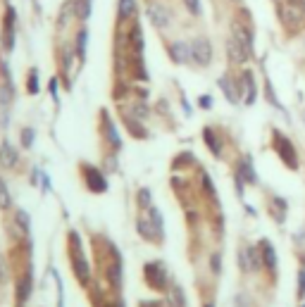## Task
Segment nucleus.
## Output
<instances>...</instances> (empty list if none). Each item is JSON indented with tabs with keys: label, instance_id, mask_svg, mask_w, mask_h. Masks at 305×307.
<instances>
[{
	"label": "nucleus",
	"instance_id": "nucleus-1",
	"mask_svg": "<svg viewBox=\"0 0 305 307\" xmlns=\"http://www.w3.org/2000/svg\"><path fill=\"white\" fill-rule=\"evenodd\" d=\"M191 55H193V62H198L200 67H207L212 62V45L207 43L205 38H196L191 43Z\"/></svg>",
	"mask_w": 305,
	"mask_h": 307
},
{
	"label": "nucleus",
	"instance_id": "nucleus-2",
	"mask_svg": "<svg viewBox=\"0 0 305 307\" xmlns=\"http://www.w3.org/2000/svg\"><path fill=\"white\" fill-rule=\"evenodd\" d=\"M274 148H277V153L281 155V160H284V162H286L291 169H296V167H298L296 150H293V145L288 143V141L281 134H274Z\"/></svg>",
	"mask_w": 305,
	"mask_h": 307
},
{
	"label": "nucleus",
	"instance_id": "nucleus-3",
	"mask_svg": "<svg viewBox=\"0 0 305 307\" xmlns=\"http://www.w3.org/2000/svg\"><path fill=\"white\" fill-rule=\"evenodd\" d=\"M145 279L150 283L152 288H165V283H167V274H165V267L158 262H152L145 267Z\"/></svg>",
	"mask_w": 305,
	"mask_h": 307
},
{
	"label": "nucleus",
	"instance_id": "nucleus-4",
	"mask_svg": "<svg viewBox=\"0 0 305 307\" xmlns=\"http://www.w3.org/2000/svg\"><path fill=\"white\" fill-rule=\"evenodd\" d=\"M148 17H150V22L158 29L170 27V19H172L170 17V10L162 8V5H150V8H148Z\"/></svg>",
	"mask_w": 305,
	"mask_h": 307
},
{
	"label": "nucleus",
	"instance_id": "nucleus-5",
	"mask_svg": "<svg viewBox=\"0 0 305 307\" xmlns=\"http://www.w3.org/2000/svg\"><path fill=\"white\" fill-rule=\"evenodd\" d=\"M86 183H89V188L93 193H103V190L108 188V181L103 179V174L96 167H86Z\"/></svg>",
	"mask_w": 305,
	"mask_h": 307
},
{
	"label": "nucleus",
	"instance_id": "nucleus-6",
	"mask_svg": "<svg viewBox=\"0 0 305 307\" xmlns=\"http://www.w3.org/2000/svg\"><path fill=\"white\" fill-rule=\"evenodd\" d=\"M300 19H303V10L298 8V5H284L281 8V22L286 24V27H296V24H300Z\"/></svg>",
	"mask_w": 305,
	"mask_h": 307
},
{
	"label": "nucleus",
	"instance_id": "nucleus-7",
	"mask_svg": "<svg viewBox=\"0 0 305 307\" xmlns=\"http://www.w3.org/2000/svg\"><path fill=\"white\" fill-rule=\"evenodd\" d=\"M226 50H229V57H232V62H239V64H241V62H246V60L251 57V50H248V48H243V45L239 43L236 38H232V41H229Z\"/></svg>",
	"mask_w": 305,
	"mask_h": 307
},
{
	"label": "nucleus",
	"instance_id": "nucleus-8",
	"mask_svg": "<svg viewBox=\"0 0 305 307\" xmlns=\"http://www.w3.org/2000/svg\"><path fill=\"white\" fill-rule=\"evenodd\" d=\"M170 53H172V60H174V62H179V64H186V62L193 60V55H191V45H186V43H172Z\"/></svg>",
	"mask_w": 305,
	"mask_h": 307
},
{
	"label": "nucleus",
	"instance_id": "nucleus-9",
	"mask_svg": "<svg viewBox=\"0 0 305 307\" xmlns=\"http://www.w3.org/2000/svg\"><path fill=\"white\" fill-rule=\"evenodd\" d=\"M260 255H262V260H265V267H267L269 271L277 269V255H274V248H272L267 241L260 243Z\"/></svg>",
	"mask_w": 305,
	"mask_h": 307
},
{
	"label": "nucleus",
	"instance_id": "nucleus-10",
	"mask_svg": "<svg viewBox=\"0 0 305 307\" xmlns=\"http://www.w3.org/2000/svg\"><path fill=\"white\" fill-rule=\"evenodd\" d=\"M0 162L5 164V167H15V164H17V150L10 143L0 145Z\"/></svg>",
	"mask_w": 305,
	"mask_h": 307
},
{
	"label": "nucleus",
	"instance_id": "nucleus-11",
	"mask_svg": "<svg viewBox=\"0 0 305 307\" xmlns=\"http://www.w3.org/2000/svg\"><path fill=\"white\" fill-rule=\"evenodd\" d=\"M234 38H236L243 48L253 50V36H251V31H248L246 27H241V24H234Z\"/></svg>",
	"mask_w": 305,
	"mask_h": 307
},
{
	"label": "nucleus",
	"instance_id": "nucleus-12",
	"mask_svg": "<svg viewBox=\"0 0 305 307\" xmlns=\"http://www.w3.org/2000/svg\"><path fill=\"white\" fill-rule=\"evenodd\" d=\"M243 86H246V105L255 103V81L251 72H243Z\"/></svg>",
	"mask_w": 305,
	"mask_h": 307
},
{
	"label": "nucleus",
	"instance_id": "nucleus-13",
	"mask_svg": "<svg viewBox=\"0 0 305 307\" xmlns=\"http://www.w3.org/2000/svg\"><path fill=\"white\" fill-rule=\"evenodd\" d=\"M219 88L224 90V95L229 98V103H236V100H239V95H236L234 83H232V79H229V76H222V79H219Z\"/></svg>",
	"mask_w": 305,
	"mask_h": 307
},
{
	"label": "nucleus",
	"instance_id": "nucleus-14",
	"mask_svg": "<svg viewBox=\"0 0 305 307\" xmlns=\"http://www.w3.org/2000/svg\"><path fill=\"white\" fill-rule=\"evenodd\" d=\"M239 176H246V181H248V183H255V181H258V176H255V172H253L251 169V162H248V160H243L241 162V167H239Z\"/></svg>",
	"mask_w": 305,
	"mask_h": 307
},
{
	"label": "nucleus",
	"instance_id": "nucleus-15",
	"mask_svg": "<svg viewBox=\"0 0 305 307\" xmlns=\"http://www.w3.org/2000/svg\"><path fill=\"white\" fill-rule=\"evenodd\" d=\"M170 307H184V290L179 286L170 290Z\"/></svg>",
	"mask_w": 305,
	"mask_h": 307
},
{
	"label": "nucleus",
	"instance_id": "nucleus-16",
	"mask_svg": "<svg viewBox=\"0 0 305 307\" xmlns=\"http://www.w3.org/2000/svg\"><path fill=\"white\" fill-rule=\"evenodd\" d=\"M136 12L134 0H119V17H131Z\"/></svg>",
	"mask_w": 305,
	"mask_h": 307
},
{
	"label": "nucleus",
	"instance_id": "nucleus-17",
	"mask_svg": "<svg viewBox=\"0 0 305 307\" xmlns=\"http://www.w3.org/2000/svg\"><path fill=\"white\" fill-rule=\"evenodd\" d=\"M29 290H31V279H22V283H19V288H17V298H19V302H24L27 300V295H29Z\"/></svg>",
	"mask_w": 305,
	"mask_h": 307
},
{
	"label": "nucleus",
	"instance_id": "nucleus-18",
	"mask_svg": "<svg viewBox=\"0 0 305 307\" xmlns=\"http://www.w3.org/2000/svg\"><path fill=\"white\" fill-rule=\"evenodd\" d=\"M86 41H89V31H86V29H81L79 38H77V50H79V57H84V55H86Z\"/></svg>",
	"mask_w": 305,
	"mask_h": 307
},
{
	"label": "nucleus",
	"instance_id": "nucleus-19",
	"mask_svg": "<svg viewBox=\"0 0 305 307\" xmlns=\"http://www.w3.org/2000/svg\"><path fill=\"white\" fill-rule=\"evenodd\" d=\"M119 271H122V264H119V257L115 260V264L110 267V281H112V286H119Z\"/></svg>",
	"mask_w": 305,
	"mask_h": 307
},
{
	"label": "nucleus",
	"instance_id": "nucleus-20",
	"mask_svg": "<svg viewBox=\"0 0 305 307\" xmlns=\"http://www.w3.org/2000/svg\"><path fill=\"white\" fill-rule=\"evenodd\" d=\"M10 208V190L5 188V183L0 179V210H8Z\"/></svg>",
	"mask_w": 305,
	"mask_h": 307
},
{
	"label": "nucleus",
	"instance_id": "nucleus-21",
	"mask_svg": "<svg viewBox=\"0 0 305 307\" xmlns=\"http://www.w3.org/2000/svg\"><path fill=\"white\" fill-rule=\"evenodd\" d=\"M31 143H34V129H24V131H22V145H24V148H31Z\"/></svg>",
	"mask_w": 305,
	"mask_h": 307
},
{
	"label": "nucleus",
	"instance_id": "nucleus-22",
	"mask_svg": "<svg viewBox=\"0 0 305 307\" xmlns=\"http://www.w3.org/2000/svg\"><path fill=\"white\" fill-rule=\"evenodd\" d=\"M205 141H207V145H210V150H212L215 155H219V145L215 143V136H212L210 129H205Z\"/></svg>",
	"mask_w": 305,
	"mask_h": 307
},
{
	"label": "nucleus",
	"instance_id": "nucleus-23",
	"mask_svg": "<svg viewBox=\"0 0 305 307\" xmlns=\"http://www.w3.org/2000/svg\"><path fill=\"white\" fill-rule=\"evenodd\" d=\"M184 5L189 8L191 15H200V0H184Z\"/></svg>",
	"mask_w": 305,
	"mask_h": 307
},
{
	"label": "nucleus",
	"instance_id": "nucleus-24",
	"mask_svg": "<svg viewBox=\"0 0 305 307\" xmlns=\"http://www.w3.org/2000/svg\"><path fill=\"white\" fill-rule=\"evenodd\" d=\"M81 19H89V15H91V3L89 0H81V8H79V12H77Z\"/></svg>",
	"mask_w": 305,
	"mask_h": 307
},
{
	"label": "nucleus",
	"instance_id": "nucleus-25",
	"mask_svg": "<svg viewBox=\"0 0 305 307\" xmlns=\"http://www.w3.org/2000/svg\"><path fill=\"white\" fill-rule=\"evenodd\" d=\"M17 222L22 224V229H24V231H29V217H27V212H24V210H19V212H17Z\"/></svg>",
	"mask_w": 305,
	"mask_h": 307
},
{
	"label": "nucleus",
	"instance_id": "nucleus-26",
	"mask_svg": "<svg viewBox=\"0 0 305 307\" xmlns=\"http://www.w3.org/2000/svg\"><path fill=\"white\" fill-rule=\"evenodd\" d=\"M219 269H222V262H219V255H212V271H215V274H219Z\"/></svg>",
	"mask_w": 305,
	"mask_h": 307
},
{
	"label": "nucleus",
	"instance_id": "nucleus-27",
	"mask_svg": "<svg viewBox=\"0 0 305 307\" xmlns=\"http://www.w3.org/2000/svg\"><path fill=\"white\" fill-rule=\"evenodd\" d=\"M138 195H141V205H150V193H148V190H141V193H138Z\"/></svg>",
	"mask_w": 305,
	"mask_h": 307
},
{
	"label": "nucleus",
	"instance_id": "nucleus-28",
	"mask_svg": "<svg viewBox=\"0 0 305 307\" xmlns=\"http://www.w3.org/2000/svg\"><path fill=\"white\" fill-rule=\"evenodd\" d=\"M31 93H38V86H36V72H31V86H29Z\"/></svg>",
	"mask_w": 305,
	"mask_h": 307
},
{
	"label": "nucleus",
	"instance_id": "nucleus-29",
	"mask_svg": "<svg viewBox=\"0 0 305 307\" xmlns=\"http://www.w3.org/2000/svg\"><path fill=\"white\" fill-rule=\"evenodd\" d=\"M298 276H300V288H298V293H300V295H305V271H300Z\"/></svg>",
	"mask_w": 305,
	"mask_h": 307
},
{
	"label": "nucleus",
	"instance_id": "nucleus-30",
	"mask_svg": "<svg viewBox=\"0 0 305 307\" xmlns=\"http://www.w3.org/2000/svg\"><path fill=\"white\" fill-rule=\"evenodd\" d=\"M200 105H203V108H210V105H212V100H210V98H207V95H205V98H203V100H200Z\"/></svg>",
	"mask_w": 305,
	"mask_h": 307
},
{
	"label": "nucleus",
	"instance_id": "nucleus-31",
	"mask_svg": "<svg viewBox=\"0 0 305 307\" xmlns=\"http://www.w3.org/2000/svg\"><path fill=\"white\" fill-rule=\"evenodd\" d=\"M205 307H212V305H205Z\"/></svg>",
	"mask_w": 305,
	"mask_h": 307
}]
</instances>
